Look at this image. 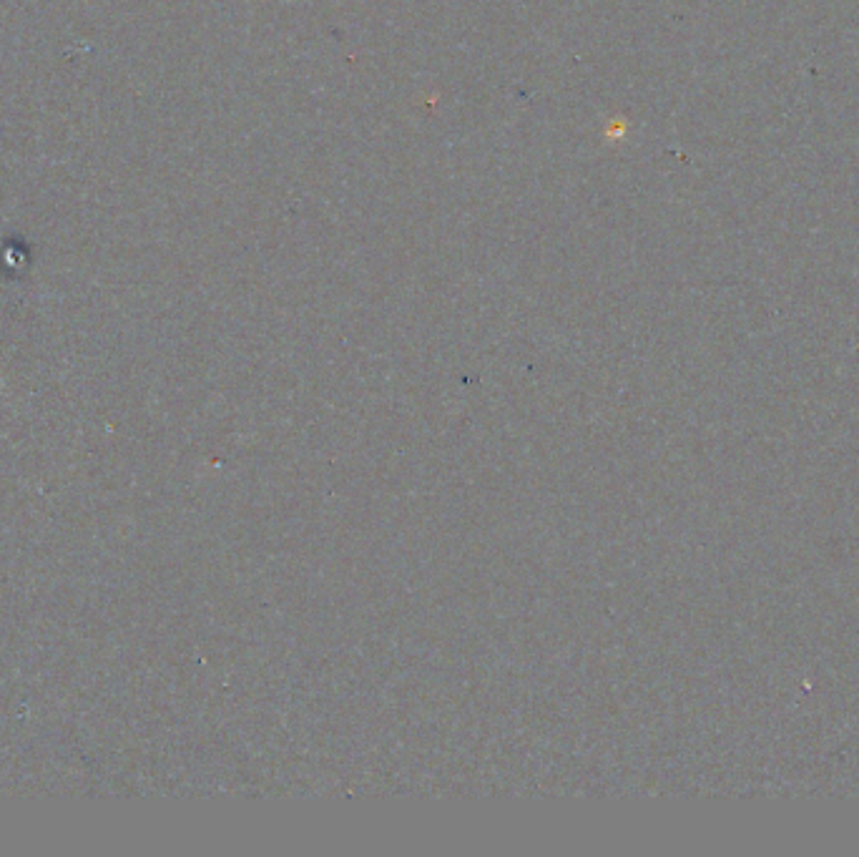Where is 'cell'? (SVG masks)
Wrapping results in <instances>:
<instances>
[]
</instances>
